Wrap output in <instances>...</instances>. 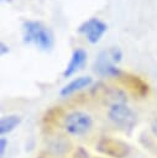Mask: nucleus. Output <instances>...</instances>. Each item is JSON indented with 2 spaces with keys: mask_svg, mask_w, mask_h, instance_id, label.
Masks as SVG:
<instances>
[{
  "mask_svg": "<svg viewBox=\"0 0 157 158\" xmlns=\"http://www.w3.org/2000/svg\"><path fill=\"white\" fill-rule=\"evenodd\" d=\"M23 42L33 43L40 49L47 51L53 46V36L51 31L37 21H26L23 23Z\"/></svg>",
  "mask_w": 157,
  "mask_h": 158,
  "instance_id": "1",
  "label": "nucleus"
},
{
  "mask_svg": "<svg viewBox=\"0 0 157 158\" xmlns=\"http://www.w3.org/2000/svg\"><path fill=\"white\" fill-rule=\"evenodd\" d=\"M62 126L69 136L82 137L93 128V117L84 111H72L64 116Z\"/></svg>",
  "mask_w": 157,
  "mask_h": 158,
  "instance_id": "2",
  "label": "nucleus"
},
{
  "mask_svg": "<svg viewBox=\"0 0 157 158\" xmlns=\"http://www.w3.org/2000/svg\"><path fill=\"white\" fill-rule=\"evenodd\" d=\"M109 120L120 128H130L136 122V115L132 109L125 101H117L109 105L108 109Z\"/></svg>",
  "mask_w": 157,
  "mask_h": 158,
  "instance_id": "3",
  "label": "nucleus"
},
{
  "mask_svg": "<svg viewBox=\"0 0 157 158\" xmlns=\"http://www.w3.org/2000/svg\"><path fill=\"white\" fill-rule=\"evenodd\" d=\"M106 30H108L106 23L96 17H91V19L87 20L78 28L79 33H83L87 37V40L93 44L100 41V38L106 32Z\"/></svg>",
  "mask_w": 157,
  "mask_h": 158,
  "instance_id": "4",
  "label": "nucleus"
},
{
  "mask_svg": "<svg viewBox=\"0 0 157 158\" xmlns=\"http://www.w3.org/2000/svg\"><path fill=\"white\" fill-rule=\"evenodd\" d=\"M115 62L112 60L109 51H103L98 54L95 63H94V70L103 77H117L120 74L119 68L115 67Z\"/></svg>",
  "mask_w": 157,
  "mask_h": 158,
  "instance_id": "5",
  "label": "nucleus"
},
{
  "mask_svg": "<svg viewBox=\"0 0 157 158\" xmlns=\"http://www.w3.org/2000/svg\"><path fill=\"white\" fill-rule=\"evenodd\" d=\"M87 52L83 49V48H77L73 51L72 53V57H70V60L69 63L67 64L64 72H63V77L64 78H68L70 75H73L75 72H78L85 63L87 60Z\"/></svg>",
  "mask_w": 157,
  "mask_h": 158,
  "instance_id": "6",
  "label": "nucleus"
},
{
  "mask_svg": "<svg viewBox=\"0 0 157 158\" xmlns=\"http://www.w3.org/2000/svg\"><path fill=\"white\" fill-rule=\"evenodd\" d=\"M91 78L90 77H78L75 79H73L70 83H68L66 86H63L59 91L61 96H68L75 91H79L84 88H88L91 84Z\"/></svg>",
  "mask_w": 157,
  "mask_h": 158,
  "instance_id": "7",
  "label": "nucleus"
},
{
  "mask_svg": "<svg viewBox=\"0 0 157 158\" xmlns=\"http://www.w3.org/2000/svg\"><path fill=\"white\" fill-rule=\"evenodd\" d=\"M19 123H20V116H17V115H9V116L1 117V121H0V133L5 135V133L11 132Z\"/></svg>",
  "mask_w": 157,
  "mask_h": 158,
  "instance_id": "8",
  "label": "nucleus"
},
{
  "mask_svg": "<svg viewBox=\"0 0 157 158\" xmlns=\"http://www.w3.org/2000/svg\"><path fill=\"white\" fill-rule=\"evenodd\" d=\"M51 152H53L54 154L59 156V154H63L68 151V142L66 139H62V138H57V141H53L51 142L49 147Z\"/></svg>",
  "mask_w": 157,
  "mask_h": 158,
  "instance_id": "9",
  "label": "nucleus"
},
{
  "mask_svg": "<svg viewBox=\"0 0 157 158\" xmlns=\"http://www.w3.org/2000/svg\"><path fill=\"white\" fill-rule=\"evenodd\" d=\"M109 53H110V56H111V58H112V60H114L115 63H116V62H120L121 58H122V52H121V49L117 48V47L110 48V49H109Z\"/></svg>",
  "mask_w": 157,
  "mask_h": 158,
  "instance_id": "10",
  "label": "nucleus"
},
{
  "mask_svg": "<svg viewBox=\"0 0 157 158\" xmlns=\"http://www.w3.org/2000/svg\"><path fill=\"white\" fill-rule=\"evenodd\" d=\"M6 146H7V139L6 138H1L0 139V154L2 156L5 153V149H6Z\"/></svg>",
  "mask_w": 157,
  "mask_h": 158,
  "instance_id": "11",
  "label": "nucleus"
},
{
  "mask_svg": "<svg viewBox=\"0 0 157 158\" xmlns=\"http://www.w3.org/2000/svg\"><path fill=\"white\" fill-rule=\"evenodd\" d=\"M151 130H152L153 135L157 137V118H155V120L152 121V123H151Z\"/></svg>",
  "mask_w": 157,
  "mask_h": 158,
  "instance_id": "12",
  "label": "nucleus"
},
{
  "mask_svg": "<svg viewBox=\"0 0 157 158\" xmlns=\"http://www.w3.org/2000/svg\"><path fill=\"white\" fill-rule=\"evenodd\" d=\"M6 52H9V46H6L4 42H1V44H0V53L5 54Z\"/></svg>",
  "mask_w": 157,
  "mask_h": 158,
  "instance_id": "13",
  "label": "nucleus"
}]
</instances>
